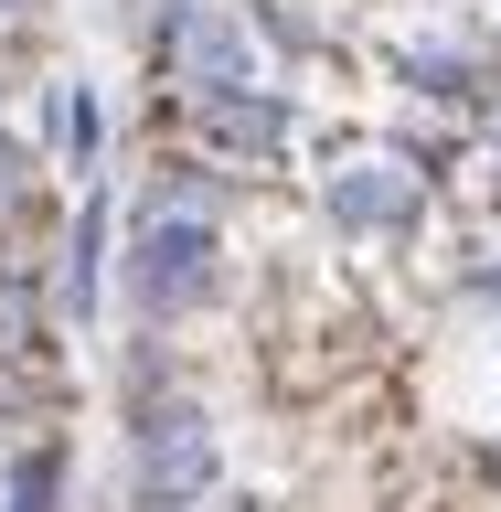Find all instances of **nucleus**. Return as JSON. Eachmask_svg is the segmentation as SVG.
I'll use <instances>...</instances> for the list:
<instances>
[{
	"instance_id": "obj_2",
	"label": "nucleus",
	"mask_w": 501,
	"mask_h": 512,
	"mask_svg": "<svg viewBox=\"0 0 501 512\" xmlns=\"http://www.w3.org/2000/svg\"><path fill=\"white\" fill-rule=\"evenodd\" d=\"M139 64H150V96H235V86H267V43H256L246 0H182L171 22L139 32Z\"/></svg>"
},
{
	"instance_id": "obj_11",
	"label": "nucleus",
	"mask_w": 501,
	"mask_h": 512,
	"mask_svg": "<svg viewBox=\"0 0 501 512\" xmlns=\"http://www.w3.org/2000/svg\"><path fill=\"white\" fill-rule=\"evenodd\" d=\"M246 22H256V43H267V54H288V64L331 54V32H320L310 11H288V0H246Z\"/></svg>"
},
{
	"instance_id": "obj_8",
	"label": "nucleus",
	"mask_w": 501,
	"mask_h": 512,
	"mask_svg": "<svg viewBox=\"0 0 501 512\" xmlns=\"http://www.w3.org/2000/svg\"><path fill=\"white\" fill-rule=\"evenodd\" d=\"M235 192H246V182L182 139V150H150V171L128 182V214H203V224H235Z\"/></svg>"
},
{
	"instance_id": "obj_5",
	"label": "nucleus",
	"mask_w": 501,
	"mask_h": 512,
	"mask_svg": "<svg viewBox=\"0 0 501 512\" xmlns=\"http://www.w3.org/2000/svg\"><path fill=\"white\" fill-rule=\"evenodd\" d=\"M118 246H128V203L107 182L75 192V214H64V235H54V331H64V342H96L107 278H118Z\"/></svg>"
},
{
	"instance_id": "obj_4",
	"label": "nucleus",
	"mask_w": 501,
	"mask_h": 512,
	"mask_svg": "<svg viewBox=\"0 0 501 512\" xmlns=\"http://www.w3.org/2000/svg\"><path fill=\"white\" fill-rule=\"evenodd\" d=\"M427 214H438V182L406 150H352L320 171V224L352 235V246H416Z\"/></svg>"
},
{
	"instance_id": "obj_10",
	"label": "nucleus",
	"mask_w": 501,
	"mask_h": 512,
	"mask_svg": "<svg viewBox=\"0 0 501 512\" xmlns=\"http://www.w3.org/2000/svg\"><path fill=\"white\" fill-rule=\"evenodd\" d=\"M43 182H54V160H43V139H32V128H0V235L43 214Z\"/></svg>"
},
{
	"instance_id": "obj_6",
	"label": "nucleus",
	"mask_w": 501,
	"mask_h": 512,
	"mask_svg": "<svg viewBox=\"0 0 501 512\" xmlns=\"http://www.w3.org/2000/svg\"><path fill=\"white\" fill-rule=\"evenodd\" d=\"M171 107H182L192 150H203V160H224L235 182H246V171H278V160L299 150V96H288V86H235V96H171Z\"/></svg>"
},
{
	"instance_id": "obj_3",
	"label": "nucleus",
	"mask_w": 501,
	"mask_h": 512,
	"mask_svg": "<svg viewBox=\"0 0 501 512\" xmlns=\"http://www.w3.org/2000/svg\"><path fill=\"white\" fill-rule=\"evenodd\" d=\"M214 480H224V438L203 416V395L160 384V395L128 406V491H139V512H192Z\"/></svg>"
},
{
	"instance_id": "obj_1",
	"label": "nucleus",
	"mask_w": 501,
	"mask_h": 512,
	"mask_svg": "<svg viewBox=\"0 0 501 512\" xmlns=\"http://www.w3.org/2000/svg\"><path fill=\"white\" fill-rule=\"evenodd\" d=\"M224 224L203 214H128V246H118V299H128V331H182L224 299Z\"/></svg>"
},
{
	"instance_id": "obj_9",
	"label": "nucleus",
	"mask_w": 501,
	"mask_h": 512,
	"mask_svg": "<svg viewBox=\"0 0 501 512\" xmlns=\"http://www.w3.org/2000/svg\"><path fill=\"white\" fill-rule=\"evenodd\" d=\"M64 502H75V438L43 427L0 459V512H64Z\"/></svg>"
},
{
	"instance_id": "obj_7",
	"label": "nucleus",
	"mask_w": 501,
	"mask_h": 512,
	"mask_svg": "<svg viewBox=\"0 0 501 512\" xmlns=\"http://www.w3.org/2000/svg\"><path fill=\"white\" fill-rule=\"evenodd\" d=\"M32 139H43L64 192L107 182V96H96L86 75H43V86H32Z\"/></svg>"
},
{
	"instance_id": "obj_12",
	"label": "nucleus",
	"mask_w": 501,
	"mask_h": 512,
	"mask_svg": "<svg viewBox=\"0 0 501 512\" xmlns=\"http://www.w3.org/2000/svg\"><path fill=\"white\" fill-rule=\"evenodd\" d=\"M54 0H0V32H22V22H43Z\"/></svg>"
}]
</instances>
